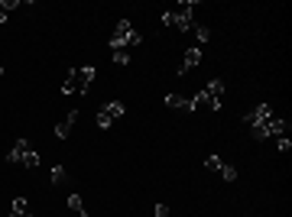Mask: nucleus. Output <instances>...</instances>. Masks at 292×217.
<instances>
[{"instance_id": "obj_3", "label": "nucleus", "mask_w": 292, "mask_h": 217, "mask_svg": "<svg viewBox=\"0 0 292 217\" xmlns=\"http://www.w3.org/2000/svg\"><path fill=\"white\" fill-rule=\"evenodd\" d=\"M140 42H143V36H136L130 20H117V29H114V36L107 39L111 49H127V45H140Z\"/></svg>"}, {"instance_id": "obj_18", "label": "nucleus", "mask_w": 292, "mask_h": 217, "mask_svg": "<svg viewBox=\"0 0 292 217\" xmlns=\"http://www.w3.org/2000/svg\"><path fill=\"white\" fill-rule=\"evenodd\" d=\"M208 26H195V39H198V45H205V42H208Z\"/></svg>"}, {"instance_id": "obj_9", "label": "nucleus", "mask_w": 292, "mask_h": 217, "mask_svg": "<svg viewBox=\"0 0 292 217\" xmlns=\"http://www.w3.org/2000/svg\"><path fill=\"white\" fill-rule=\"evenodd\" d=\"M26 152H29V143H26V139H17L13 149L7 152V162H23V159H26Z\"/></svg>"}, {"instance_id": "obj_5", "label": "nucleus", "mask_w": 292, "mask_h": 217, "mask_svg": "<svg viewBox=\"0 0 292 217\" xmlns=\"http://www.w3.org/2000/svg\"><path fill=\"white\" fill-rule=\"evenodd\" d=\"M205 94H208V100H211V111H221V97H224V81H221V78L208 81Z\"/></svg>"}, {"instance_id": "obj_12", "label": "nucleus", "mask_w": 292, "mask_h": 217, "mask_svg": "<svg viewBox=\"0 0 292 217\" xmlns=\"http://www.w3.org/2000/svg\"><path fill=\"white\" fill-rule=\"evenodd\" d=\"M65 182H68L65 166H52V185H65Z\"/></svg>"}, {"instance_id": "obj_8", "label": "nucleus", "mask_w": 292, "mask_h": 217, "mask_svg": "<svg viewBox=\"0 0 292 217\" xmlns=\"http://www.w3.org/2000/svg\"><path fill=\"white\" fill-rule=\"evenodd\" d=\"M75 120H78V111H68L65 120L56 127V136H59V139H68V133H72V127H75Z\"/></svg>"}, {"instance_id": "obj_17", "label": "nucleus", "mask_w": 292, "mask_h": 217, "mask_svg": "<svg viewBox=\"0 0 292 217\" xmlns=\"http://www.w3.org/2000/svg\"><path fill=\"white\" fill-rule=\"evenodd\" d=\"M221 178H224V182H237V169L234 166H221Z\"/></svg>"}, {"instance_id": "obj_1", "label": "nucleus", "mask_w": 292, "mask_h": 217, "mask_svg": "<svg viewBox=\"0 0 292 217\" xmlns=\"http://www.w3.org/2000/svg\"><path fill=\"white\" fill-rule=\"evenodd\" d=\"M94 75H98L94 65L72 68V72H68V78H65V84H62V94H65V97H68V94H84V91H88V84L94 81Z\"/></svg>"}, {"instance_id": "obj_4", "label": "nucleus", "mask_w": 292, "mask_h": 217, "mask_svg": "<svg viewBox=\"0 0 292 217\" xmlns=\"http://www.w3.org/2000/svg\"><path fill=\"white\" fill-rule=\"evenodd\" d=\"M124 114H127L124 100H111V104H104L101 111H98V127H101V130H111L114 123L124 117Z\"/></svg>"}, {"instance_id": "obj_6", "label": "nucleus", "mask_w": 292, "mask_h": 217, "mask_svg": "<svg viewBox=\"0 0 292 217\" xmlns=\"http://www.w3.org/2000/svg\"><path fill=\"white\" fill-rule=\"evenodd\" d=\"M270 117H273V107H270V104H260V107H253L250 114H244L247 127H253V123H266Z\"/></svg>"}, {"instance_id": "obj_23", "label": "nucleus", "mask_w": 292, "mask_h": 217, "mask_svg": "<svg viewBox=\"0 0 292 217\" xmlns=\"http://www.w3.org/2000/svg\"><path fill=\"white\" fill-rule=\"evenodd\" d=\"M0 78H4V65H0Z\"/></svg>"}, {"instance_id": "obj_10", "label": "nucleus", "mask_w": 292, "mask_h": 217, "mask_svg": "<svg viewBox=\"0 0 292 217\" xmlns=\"http://www.w3.org/2000/svg\"><path fill=\"white\" fill-rule=\"evenodd\" d=\"M166 107H172V111H188V114H191L188 97H182V94H166Z\"/></svg>"}, {"instance_id": "obj_19", "label": "nucleus", "mask_w": 292, "mask_h": 217, "mask_svg": "<svg viewBox=\"0 0 292 217\" xmlns=\"http://www.w3.org/2000/svg\"><path fill=\"white\" fill-rule=\"evenodd\" d=\"M276 146H279V152H289V149H292V139L279 136V139H276Z\"/></svg>"}, {"instance_id": "obj_22", "label": "nucleus", "mask_w": 292, "mask_h": 217, "mask_svg": "<svg viewBox=\"0 0 292 217\" xmlns=\"http://www.w3.org/2000/svg\"><path fill=\"white\" fill-rule=\"evenodd\" d=\"M10 217H33V214H29V211H26V214H13V211H10Z\"/></svg>"}, {"instance_id": "obj_20", "label": "nucleus", "mask_w": 292, "mask_h": 217, "mask_svg": "<svg viewBox=\"0 0 292 217\" xmlns=\"http://www.w3.org/2000/svg\"><path fill=\"white\" fill-rule=\"evenodd\" d=\"M156 217H172V214H169L166 204H156Z\"/></svg>"}, {"instance_id": "obj_16", "label": "nucleus", "mask_w": 292, "mask_h": 217, "mask_svg": "<svg viewBox=\"0 0 292 217\" xmlns=\"http://www.w3.org/2000/svg\"><path fill=\"white\" fill-rule=\"evenodd\" d=\"M23 166H26V169H36V166H39V152L29 149V152H26V159H23Z\"/></svg>"}, {"instance_id": "obj_7", "label": "nucleus", "mask_w": 292, "mask_h": 217, "mask_svg": "<svg viewBox=\"0 0 292 217\" xmlns=\"http://www.w3.org/2000/svg\"><path fill=\"white\" fill-rule=\"evenodd\" d=\"M198 62H202V45H191L185 52V59H182V65H179V75H188L191 68H198Z\"/></svg>"}, {"instance_id": "obj_14", "label": "nucleus", "mask_w": 292, "mask_h": 217, "mask_svg": "<svg viewBox=\"0 0 292 217\" xmlns=\"http://www.w3.org/2000/svg\"><path fill=\"white\" fill-rule=\"evenodd\" d=\"M10 211H13V214H26V211H29L26 198H23V195H20V198H13V207H10Z\"/></svg>"}, {"instance_id": "obj_13", "label": "nucleus", "mask_w": 292, "mask_h": 217, "mask_svg": "<svg viewBox=\"0 0 292 217\" xmlns=\"http://www.w3.org/2000/svg\"><path fill=\"white\" fill-rule=\"evenodd\" d=\"M221 166H224L221 156H208V159H205V169H208V172H221Z\"/></svg>"}, {"instance_id": "obj_2", "label": "nucleus", "mask_w": 292, "mask_h": 217, "mask_svg": "<svg viewBox=\"0 0 292 217\" xmlns=\"http://www.w3.org/2000/svg\"><path fill=\"white\" fill-rule=\"evenodd\" d=\"M195 7H198V0H185L179 10H166V13H163V26H179L182 33L195 29V17H191V10H195Z\"/></svg>"}, {"instance_id": "obj_15", "label": "nucleus", "mask_w": 292, "mask_h": 217, "mask_svg": "<svg viewBox=\"0 0 292 217\" xmlns=\"http://www.w3.org/2000/svg\"><path fill=\"white\" fill-rule=\"evenodd\" d=\"M114 52V62H117V65H130V52L127 49H111Z\"/></svg>"}, {"instance_id": "obj_21", "label": "nucleus", "mask_w": 292, "mask_h": 217, "mask_svg": "<svg viewBox=\"0 0 292 217\" xmlns=\"http://www.w3.org/2000/svg\"><path fill=\"white\" fill-rule=\"evenodd\" d=\"M0 23H7V10H4V0H0Z\"/></svg>"}, {"instance_id": "obj_11", "label": "nucleus", "mask_w": 292, "mask_h": 217, "mask_svg": "<svg viewBox=\"0 0 292 217\" xmlns=\"http://www.w3.org/2000/svg\"><path fill=\"white\" fill-rule=\"evenodd\" d=\"M68 207H72L78 217H88V211H84V201H81V195H68Z\"/></svg>"}]
</instances>
